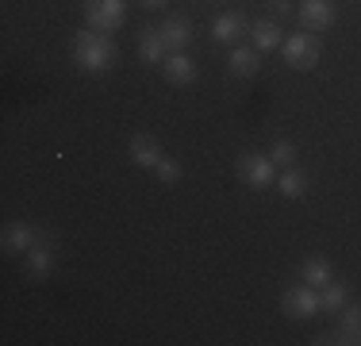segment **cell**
Segmentation results:
<instances>
[{
    "instance_id": "obj_9",
    "label": "cell",
    "mask_w": 361,
    "mask_h": 346,
    "mask_svg": "<svg viewBox=\"0 0 361 346\" xmlns=\"http://www.w3.org/2000/svg\"><path fill=\"white\" fill-rule=\"evenodd\" d=\"M158 35H161V42H166L169 54H185L188 42H192V23H188L185 16H169V20L158 28Z\"/></svg>"
},
{
    "instance_id": "obj_18",
    "label": "cell",
    "mask_w": 361,
    "mask_h": 346,
    "mask_svg": "<svg viewBox=\"0 0 361 346\" xmlns=\"http://www.w3.org/2000/svg\"><path fill=\"white\" fill-rule=\"evenodd\" d=\"M319 304H323V311H342V308L350 304V289H346V285H338V281L331 277V281H326L323 289H319Z\"/></svg>"
},
{
    "instance_id": "obj_23",
    "label": "cell",
    "mask_w": 361,
    "mask_h": 346,
    "mask_svg": "<svg viewBox=\"0 0 361 346\" xmlns=\"http://www.w3.org/2000/svg\"><path fill=\"white\" fill-rule=\"evenodd\" d=\"M139 4H142V8H166L169 0H139Z\"/></svg>"
},
{
    "instance_id": "obj_20",
    "label": "cell",
    "mask_w": 361,
    "mask_h": 346,
    "mask_svg": "<svg viewBox=\"0 0 361 346\" xmlns=\"http://www.w3.org/2000/svg\"><path fill=\"white\" fill-rule=\"evenodd\" d=\"M338 327H342V331H350V335H361V304H346V308H342L338 311Z\"/></svg>"
},
{
    "instance_id": "obj_12",
    "label": "cell",
    "mask_w": 361,
    "mask_h": 346,
    "mask_svg": "<svg viewBox=\"0 0 361 346\" xmlns=\"http://www.w3.org/2000/svg\"><path fill=\"white\" fill-rule=\"evenodd\" d=\"M161 73H166L169 85H192V81H196V62H192L188 54H166Z\"/></svg>"
},
{
    "instance_id": "obj_2",
    "label": "cell",
    "mask_w": 361,
    "mask_h": 346,
    "mask_svg": "<svg viewBox=\"0 0 361 346\" xmlns=\"http://www.w3.org/2000/svg\"><path fill=\"white\" fill-rule=\"evenodd\" d=\"M281 50H285L288 69H315V62H319V54H323V42L315 31H296L281 42Z\"/></svg>"
},
{
    "instance_id": "obj_17",
    "label": "cell",
    "mask_w": 361,
    "mask_h": 346,
    "mask_svg": "<svg viewBox=\"0 0 361 346\" xmlns=\"http://www.w3.org/2000/svg\"><path fill=\"white\" fill-rule=\"evenodd\" d=\"M300 277H304L307 285H315V289H323V285L331 281V262L319 258V254L304 258V262H300Z\"/></svg>"
},
{
    "instance_id": "obj_5",
    "label": "cell",
    "mask_w": 361,
    "mask_h": 346,
    "mask_svg": "<svg viewBox=\"0 0 361 346\" xmlns=\"http://www.w3.org/2000/svg\"><path fill=\"white\" fill-rule=\"evenodd\" d=\"M238 177H243L246 189H269L277 185V166H273L269 154H243L238 158Z\"/></svg>"
},
{
    "instance_id": "obj_22",
    "label": "cell",
    "mask_w": 361,
    "mask_h": 346,
    "mask_svg": "<svg viewBox=\"0 0 361 346\" xmlns=\"http://www.w3.org/2000/svg\"><path fill=\"white\" fill-rule=\"evenodd\" d=\"M296 16V8H292V0H269V20H277V23H285Z\"/></svg>"
},
{
    "instance_id": "obj_4",
    "label": "cell",
    "mask_w": 361,
    "mask_h": 346,
    "mask_svg": "<svg viewBox=\"0 0 361 346\" xmlns=\"http://www.w3.org/2000/svg\"><path fill=\"white\" fill-rule=\"evenodd\" d=\"M281 311H285L288 319H312V316H319L323 304H319V289L315 285H292V289H285V297H281Z\"/></svg>"
},
{
    "instance_id": "obj_13",
    "label": "cell",
    "mask_w": 361,
    "mask_h": 346,
    "mask_svg": "<svg viewBox=\"0 0 361 346\" xmlns=\"http://www.w3.org/2000/svg\"><path fill=\"white\" fill-rule=\"evenodd\" d=\"M250 42H254V50H277L281 42V23L277 20H269V16H265V20H257V23H250Z\"/></svg>"
},
{
    "instance_id": "obj_21",
    "label": "cell",
    "mask_w": 361,
    "mask_h": 346,
    "mask_svg": "<svg viewBox=\"0 0 361 346\" xmlns=\"http://www.w3.org/2000/svg\"><path fill=\"white\" fill-rule=\"evenodd\" d=\"M154 173H158V181H161V185H173V181H180V162H173V158H161L158 166H154Z\"/></svg>"
},
{
    "instance_id": "obj_3",
    "label": "cell",
    "mask_w": 361,
    "mask_h": 346,
    "mask_svg": "<svg viewBox=\"0 0 361 346\" xmlns=\"http://www.w3.org/2000/svg\"><path fill=\"white\" fill-rule=\"evenodd\" d=\"M127 20V0H85V28L92 31H119Z\"/></svg>"
},
{
    "instance_id": "obj_24",
    "label": "cell",
    "mask_w": 361,
    "mask_h": 346,
    "mask_svg": "<svg viewBox=\"0 0 361 346\" xmlns=\"http://www.w3.org/2000/svg\"><path fill=\"white\" fill-rule=\"evenodd\" d=\"M357 346H361V335H357Z\"/></svg>"
},
{
    "instance_id": "obj_7",
    "label": "cell",
    "mask_w": 361,
    "mask_h": 346,
    "mask_svg": "<svg viewBox=\"0 0 361 346\" xmlns=\"http://www.w3.org/2000/svg\"><path fill=\"white\" fill-rule=\"evenodd\" d=\"M27 273L35 277V281H42V277H50L54 273V262H58V246H54V239L47 235V231H39V242L27 250Z\"/></svg>"
},
{
    "instance_id": "obj_6",
    "label": "cell",
    "mask_w": 361,
    "mask_h": 346,
    "mask_svg": "<svg viewBox=\"0 0 361 346\" xmlns=\"http://www.w3.org/2000/svg\"><path fill=\"white\" fill-rule=\"evenodd\" d=\"M300 28L304 31H331V23L338 20V12H334L331 0H300V12H296Z\"/></svg>"
},
{
    "instance_id": "obj_16",
    "label": "cell",
    "mask_w": 361,
    "mask_h": 346,
    "mask_svg": "<svg viewBox=\"0 0 361 346\" xmlns=\"http://www.w3.org/2000/svg\"><path fill=\"white\" fill-rule=\"evenodd\" d=\"M166 54H169V50H166V42H161V35L146 28L142 39H139V58L146 66H161V62H166Z\"/></svg>"
},
{
    "instance_id": "obj_10",
    "label": "cell",
    "mask_w": 361,
    "mask_h": 346,
    "mask_svg": "<svg viewBox=\"0 0 361 346\" xmlns=\"http://www.w3.org/2000/svg\"><path fill=\"white\" fill-rule=\"evenodd\" d=\"M127 154H131V162L139 169H154L161 158H166V154H161V143L154 135H135L131 146H127Z\"/></svg>"
},
{
    "instance_id": "obj_19",
    "label": "cell",
    "mask_w": 361,
    "mask_h": 346,
    "mask_svg": "<svg viewBox=\"0 0 361 346\" xmlns=\"http://www.w3.org/2000/svg\"><path fill=\"white\" fill-rule=\"evenodd\" d=\"M269 158H273V166H292L296 162V143L292 138H277L269 146Z\"/></svg>"
},
{
    "instance_id": "obj_14",
    "label": "cell",
    "mask_w": 361,
    "mask_h": 346,
    "mask_svg": "<svg viewBox=\"0 0 361 346\" xmlns=\"http://www.w3.org/2000/svg\"><path fill=\"white\" fill-rule=\"evenodd\" d=\"M227 69L235 77H254L257 69H262V50H254V47H235L231 50V58H227Z\"/></svg>"
},
{
    "instance_id": "obj_15",
    "label": "cell",
    "mask_w": 361,
    "mask_h": 346,
    "mask_svg": "<svg viewBox=\"0 0 361 346\" xmlns=\"http://www.w3.org/2000/svg\"><path fill=\"white\" fill-rule=\"evenodd\" d=\"M277 193L285 196V201H300V196H307V173L296 169V166H288L277 177Z\"/></svg>"
},
{
    "instance_id": "obj_8",
    "label": "cell",
    "mask_w": 361,
    "mask_h": 346,
    "mask_svg": "<svg viewBox=\"0 0 361 346\" xmlns=\"http://www.w3.org/2000/svg\"><path fill=\"white\" fill-rule=\"evenodd\" d=\"M250 35V20H246L243 12H223L216 23H212V39L216 42H231V47H238V42Z\"/></svg>"
},
{
    "instance_id": "obj_11",
    "label": "cell",
    "mask_w": 361,
    "mask_h": 346,
    "mask_svg": "<svg viewBox=\"0 0 361 346\" xmlns=\"http://www.w3.org/2000/svg\"><path fill=\"white\" fill-rule=\"evenodd\" d=\"M0 242H4V254H27V250L39 242V231L31 227V223L16 220V223H8V227H4V239H0Z\"/></svg>"
},
{
    "instance_id": "obj_1",
    "label": "cell",
    "mask_w": 361,
    "mask_h": 346,
    "mask_svg": "<svg viewBox=\"0 0 361 346\" xmlns=\"http://www.w3.org/2000/svg\"><path fill=\"white\" fill-rule=\"evenodd\" d=\"M116 58H119V50H116V42H111V35L92 31V28H81L73 35L77 69H85V73H104V69L116 66Z\"/></svg>"
}]
</instances>
